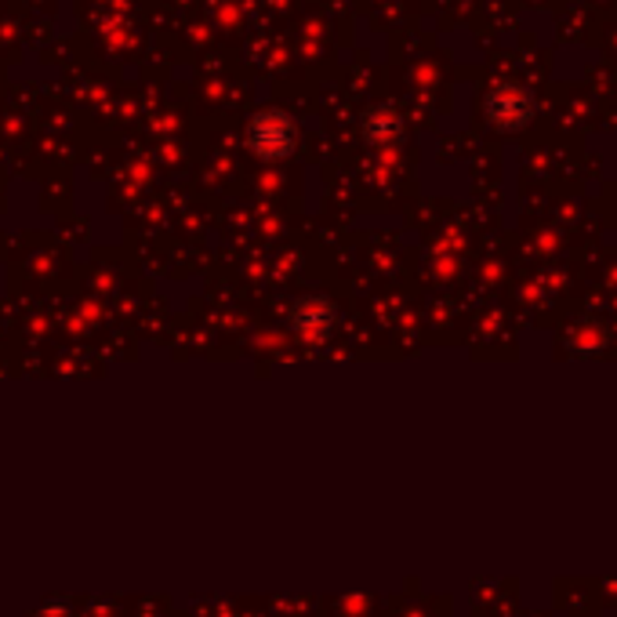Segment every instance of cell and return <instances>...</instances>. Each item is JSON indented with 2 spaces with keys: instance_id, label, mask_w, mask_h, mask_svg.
Masks as SVG:
<instances>
[{
  "instance_id": "cell-1",
  "label": "cell",
  "mask_w": 617,
  "mask_h": 617,
  "mask_svg": "<svg viewBox=\"0 0 617 617\" xmlns=\"http://www.w3.org/2000/svg\"><path fill=\"white\" fill-rule=\"evenodd\" d=\"M251 146L261 156H287L295 150V124L284 113H261L251 121Z\"/></svg>"
},
{
  "instance_id": "cell-2",
  "label": "cell",
  "mask_w": 617,
  "mask_h": 617,
  "mask_svg": "<svg viewBox=\"0 0 617 617\" xmlns=\"http://www.w3.org/2000/svg\"><path fill=\"white\" fill-rule=\"evenodd\" d=\"M531 99L523 95L520 88H502V91H494V95L487 99V116H491V124L494 127H502V131H516L523 124H531Z\"/></svg>"
},
{
  "instance_id": "cell-3",
  "label": "cell",
  "mask_w": 617,
  "mask_h": 617,
  "mask_svg": "<svg viewBox=\"0 0 617 617\" xmlns=\"http://www.w3.org/2000/svg\"><path fill=\"white\" fill-rule=\"evenodd\" d=\"M291 320L301 335H327L331 331V323H335V309H331V301H323V298H306V301H298L295 312H291Z\"/></svg>"
},
{
  "instance_id": "cell-4",
  "label": "cell",
  "mask_w": 617,
  "mask_h": 617,
  "mask_svg": "<svg viewBox=\"0 0 617 617\" xmlns=\"http://www.w3.org/2000/svg\"><path fill=\"white\" fill-rule=\"evenodd\" d=\"M363 135L374 142V146H389L392 138H400V121L389 110H374L363 121Z\"/></svg>"
}]
</instances>
